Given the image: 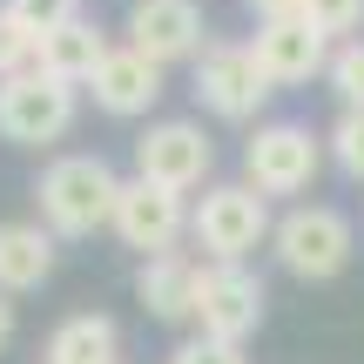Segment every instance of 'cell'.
Returning a JSON list of instances; mask_svg holds the SVG:
<instances>
[{
  "label": "cell",
  "mask_w": 364,
  "mask_h": 364,
  "mask_svg": "<svg viewBox=\"0 0 364 364\" xmlns=\"http://www.w3.org/2000/svg\"><path fill=\"white\" fill-rule=\"evenodd\" d=\"M304 21L317 27L324 41H358V27H364V0H304Z\"/></svg>",
  "instance_id": "18"
},
{
  "label": "cell",
  "mask_w": 364,
  "mask_h": 364,
  "mask_svg": "<svg viewBox=\"0 0 364 364\" xmlns=\"http://www.w3.org/2000/svg\"><path fill=\"white\" fill-rule=\"evenodd\" d=\"M0 7H7L14 21H21L27 34H34V41H48L54 27H68V21L81 14V0H0Z\"/></svg>",
  "instance_id": "19"
},
{
  "label": "cell",
  "mask_w": 364,
  "mask_h": 364,
  "mask_svg": "<svg viewBox=\"0 0 364 364\" xmlns=\"http://www.w3.org/2000/svg\"><path fill=\"white\" fill-rule=\"evenodd\" d=\"M122 358V331L115 317L102 311H81V317H61L48 338V364H115Z\"/></svg>",
  "instance_id": "16"
},
{
  "label": "cell",
  "mask_w": 364,
  "mask_h": 364,
  "mask_svg": "<svg viewBox=\"0 0 364 364\" xmlns=\"http://www.w3.org/2000/svg\"><path fill=\"white\" fill-rule=\"evenodd\" d=\"M102 61H108V34L88 21V14H75L68 27H54V34L41 41V54H34V68H41V75L68 81V88H88Z\"/></svg>",
  "instance_id": "14"
},
{
  "label": "cell",
  "mask_w": 364,
  "mask_h": 364,
  "mask_svg": "<svg viewBox=\"0 0 364 364\" xmlns=\"http://www.w3.org/2000/svg\"><path fill=\"white\" fill-rule=\"evenodd\" d=\"M68 129H75V88H68V81L41 75V68L0 81V135H7V142L48 149V142H61Z\"/></svg>",
  "instance_id": "5"
},
{
  "label": "cell",
  "mask_w": 364,
  "mask_h": 364,
  "mask_svg": "<svg viewBox=\"0 0 364 364\" xmlns=\"http://www.w3.org/2000/svg\"><path fill=\"white\" fill-rule=\"evenodd\" d=\"M115 196H122V176L102 156H61L34 182L41 230L48 236H95L102 223H115Z\"/></svg>",
  "instance_id": "1"
},
{
  "label": "cell",
  "mask_w": 364,
  "mask_h": 364,
  "mask_svg": "<svg viewBox=\"0 0 364 364\" xmlns=\"http://www.w3.org/2000/svg\"><path fill=\"white\" fill-rule=\"evenodd\" d=\"M257 324H263V284L243 263H203V277H196V338L243 344Z\"/></svg>",
  "instance_id": "8"
},
{
  "label": "cell",
  "mask_w": 364,
  "mask_h": 364,
  "mask_svg": "<svg viewBox=\"0 0 364 364\" xmlns=\"http://www.w3.org/2000/svg\"><path fill=\"white\" fill-rule=\"evenodd\" d=\"M88 95H95L102 115H122V122H129V115H149V108L162 102V68L122 41V48H108V61L95 68Z\"/></svg>",
  "instance_id": "12"
},
{
  "label": "cell",
  "mask_w": 364,
  "mask_h": 364,
  "mask_svg": "<svg viewBox=\"0 0 364 364\" xmlns=\"http://www.w3.org/2000/svg\"><path fill=\"white\" fill-rule=\"evenodd\" d=\"M14 344V297H0V351Z\"/></svg>",
  "instance_id": "24"
},
{
  "label": "cell",
  "mask_w": 364,
  "mask_h": 364,
  "mask_svg": "<svg viewBox=\"0 0 364 364\" xmlns=\"http://www.w3.org/2000/svg\"><path fill=\"white\" fill-rule=\"evenodd\" d=\"M34 54H41V41L27 34V27L14 21L7 7H0V81H14V75H27V68H34Z\"/></svg>",
  "instance_id": "21"
},
{
  "label": "cell",
  "mask_w": 364,
  "mask_h": 364,
  "mask_svg": "<svg viewBox=\"0 0 364 364\" xmlns=\"http://www.w3.org/2000/svg\"><path fill=\"white\" fill-rule=\"evenodd\" d=\"M324 156L338 162L351 182H364V108H344L338 122H331V135H324Z\"/></svg>",
  "instance_id": "17"
},
{
  "label": "cell",
  "mask_w": 364,
  "mask_h": 364,
  "mask_svg": "<svg viewBox=\"0 0 364 364\" xmlns=\"http://www.w3.org/2000/svg\"><path fill=\"white\" fill-rule=\"evenodd\" d=\"M216 169V142L203 135V122H149L142 142H135V176L156 182V189H203Z\"/></svg>",
  "instance_id": "7"
},
{
  "label": "cell",
  "mask_w": 364,
  "mask_h": 364,
  "mask_svg": "<svg viewBox=\"0 0 364 364\" xmlns=\"http://www.w3.org/2000/svg\"><path fill=\"white\" fill-rule=\"evenodd\" d=\"M54 277V236L41 223H0V297L41 290Z\"/></svg>",
  "instance_id": "15"
},
{
  "label": "cell",
  "mask_w": 364,
  "mask_h": 364,
  "mask_svg": "<svg viewBox=\"0 0 364 364\" xmlns=\"http://www.w3.org/2000/svg\"><path fill=\"white\" fill-rule=\"evenodd\" d=\"M108 230L122 236L129 250H142V263L149 257H169V250L182 243V230H189V203H182L176 189H156V182H122V196H115V223Z\"/></svg>",
  "instance_id": "9"
},
{
  "label": "cell",
  "mask_w": 364,
  "mask_h": 364,
  "mask_svg": "<svg viewBox=\"0 0 364 364\" xmlns=\"http://www.w3.org/2000/svg\"><path fill=\"white\" fill-rule=\"evenodd\" d=\"M270 95L277 88L263 81L250 41H209V48L196 54V102H203L216 122H250Z\"/></svg>",
  "instance_id": "6"
},
{
  "label": "cell",
  "mask_w": 364,
  "mask_h": 364,
  "mask_svg": "<svg viewBox=\"0 0 364 364\" xmlns=\"http://www.w3.org/2000/svg\"><path fill=\"white\" fill-rule=\"evenodd\" d=\"M250 54H257V68H263L270 88H297V81H311V75L331 68V41L317 34L304 14H297V21H257Z\"/></svg>",
  "instance_id": "10"
},
{
  "label": "cell",
  "mask_w": 364,
  "mask_h": 364,
  "mask_svg": "<svg viewBox=\"0 0 364 364\" xmlns=\"http://www.w3.org/2000/svg\"><path fill=\"white\" fill-rule=\"evenodd\" d=\"M129 48L149 54L156 68L196 61L203 54V7L196 0H135L129 7Z\"/></svg>",
  "instance_id": "11"
},
{
  "label": "cell",
  "mask_w": 364,
  "mask_h": 364,
  "mask_svg": "<svg viewBox=\"0 0 364 364\" xmlns=\"http://www.w3.org/2000/svg\"><path fill=\"white\" fill-rule=\"evenodd\" d=\"M331 88H338L344 108H364V41H344V48H331Z\"/></svg>",
  "instance_id": "20"
},
{
  "label": "cell",
  "mask_w": 364,
  "mask_h": 364,
  "mask_svg": "<svg viewBox=\"0 0 364 364\" xmlns=\"http://www.w3.org/2000/svg\"><path fill=\"white\" fill-rule=\"evenodd\" d=\"M270 230H277L270 203L250 182H216L189 209V236H196V250H209V263H243L257 243H270Z\"/></svg>",
  "instance_id": "2"
},
{
  "label": "cell",
  "mask_w": 364,
  "mask_h": 364,
  "mask_svg": "<svg viewBox=\"0 0 364 364\" xmlns=\"http://www.w3.org/2000/svg\"><path fill=\"white\" fill-rule=\"evenodd\" d=\"M196 277H203V263L169 250V257H149L142 270H135V297H142L149 317L182 324V317H196Z\"/></svg>",
  "instance_id": "13"
},
{
  "label": "cell",
  "mask_w": 364,
  "mask_h": 364,
  "mask_svg": "<svg viewBox=\"0 0 364 364\" xmlns=\"http://www.w3.org/2000/svg\"><path fill=\"white\" fill-rule=\"evenodd\" d=\"M169 364H250L243 358V344H216V338H182Z\"/></svg>",
  "instance_id": "22"
},
{
  "label": "cell",
  "mask_w": 364,
  "mask_h": 364,
  "mask_svg": "<svg viewBox=\"0 0 364 364\" xmlns=\"http://www.w3.org/2000/svg\"><path fill=\"white\" fill-rule=\"evenodd\" d=\"M243 169L250 189L270 203V196H304L324 169V135H311L304 122H263L243 142Z\"/></svg>",
  "instance_id": "4"
},
{
  "label": "cell",
  "mask_w": 364,
  "mask_h": 364,
  "mask_svg": "<svg viewBox=\"0 0 364 364\" xmlns=\"http://www.w3.org/2000/svg\"><path fill=\"white\" fill-rule=\"evenodd\" d=\"M270 250H277V263H284L290 277H304V284H324V277H338L344 263H351L358 236H351V216H344V209H331V203H304V209H290V216L270 230Z\"/></svg>",
  "instance_id": "3"
},
{
  "label": "cell",
  "mask_w": 364,
  "mask_h": 364,
  "mask_svg": "<svg viewBox=\"0 0 364 364\" xmlns=\"http://www.w3.org/2000/svg\"><path fill=\"white\" fill-rule=\"evenodd\" d=\"M250 14H257V21H297L304 14V0H243Z\"/></svg>",
  "instance_id": "23"
}]
</instances>
